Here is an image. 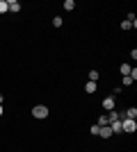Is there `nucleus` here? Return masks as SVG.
I'll return each mask as SVG.
<instances>
[{
	"instance_id": "1",
	"label": "nucleus",
	"mask_w": 137,
	"mask_h": 152,
	"mask_svg": "<svg viewBox=\"0 0 137 152\" xmlns=\"http://www.w3.org/2000/svg\"><path fill=\"white\" fill-rule=\"evenodd\" d=\"M137 129V123L130 118H121V134H133Z\"/></svg>"
},
{
	"instance_id": "2",
	"label": "nucleus",
	"mask_w": 137,
	"mask_h": 152,
	"mask_svg": "<svg viewBox=\"0 0 137 152\" xmlns=\"http://www.w3.org/2000/svg\"><path fill=\"white\" fill-rule=\"evenodd\" d=\"M32 116H34V118H39V121L48 118V107H46V104H37V107L32 109Z\"/></svg>"
},
{
	"instance_id": "3",
	"label": "nucleus",
	"mask_w": 137,
	"mask_h": 152,
	"mask_svg": "<svg viewBox=\"0 0 137 152\" xmlns=\"http://www.w3.org/2000/svg\"><path fill=\"white\" fill-rule=\"evenodd\" d=\"M103 109L114 111V95H110V98H105V100H103Z\"/></svg>"
},
{
	"instance_id": "4",
	"label": "nucleus",
	"mask_w": 137,
	"mask_h": 152,
	"mask_svg": "<svg viewBox=\"0 0 137 152\" xmlns=\"http://www.w3.org/2000/svg\"><path fill=\"white\" fill-rule=\"evenodd\" d=\"M7 9L9 12H21V2L19 0H7Z\"/></svg>"
},
{
	"instance_id": "5",
	"label": "nucleus",
	"mask_w": 137,
	"mask_h": 152,
	"mask_svg": "<svg viewBox=\"0 0 137 152\" xmlns=\"http://www.w3.org/2000/svg\"><path fill=\"white\" fill-rule=\"evenodd\" d=\"M107 125H110L112 134H121V121H110Z\"/></svg>"
},
{
	"instance_id": "6",
	"label": "nucleus",
	"mask_w": 137,
	"mask_h": 152,
	"mask_svg": "<svg viewBox=\"0 0 137 152\" xmlns=\"http://www.w3.org/2000/svg\"><path fill=\"white\" fill-rule=\"evenodd\" d=\"M98 136H101V139H110V136H112V129H110V125L101 127V132H98Z\"/></svg>"
},
{
	"instance_id": "7",
	"label": "nucleus",
	"mask_w": 137,
	"mask_h": 152,
	"mask_svg": "<svg viewBox=\"0 0 137 152\" xmlns=\"http://www.w3.org/2000/svg\"><path fill=\"white\" fill-rule=\"evenodd\" d=\"M96 89H98V82H87L85 84V91H87V93H94Z\"/></svg>"
},
{
	"instance_id": "8",
	"label": "nucleus",
	"mask_w": 137,
	"mask_h": 152,
	"mask_svg": "<svg viewBox=\"0 0 137 152\" xmlns=\"http://www.w3.org/2000/svg\"><path fill=\"white\" fill-rule=\"evenodd\" d=\"M135 116H137V109H135V107H130V109H128V111L124 114V118H130V121H135Z\"/></svg>"
},
{
	"instance_id": "9",
	"label": "nucleus",
	"mask_w": 137,
	"mask_h": 152,
	"mask_svg": "<svg viewBox=\"0 0 137 152\" xmlns=\"http://www.w3.org/2000/svg\"><path fill=\"white\" fill-rule=\"evenodd\" d=\"M119 70H121V75H130V64H121V68H119Z\"/></svg>"
},
{
	"instance_id": "10",
	"label": "nucleus",
	"mask_w": 137,
	"mask_h": 152,
	"mask_svg": "<svg viewBox=\"0 0 137 152\" xmlns=\"http://www.w3.org/2000/svg\"><path fill=\"white\" fill-rule=\"evenodd\" d=\"M64 9L66 12H73V9H76V2H73V0H64Z\"/></svg>"
},
{
	"instance_id": "11",
	"label": "nucleus",
	"mask_w": 137,
	"mask_h": 152,
	"mask_svg": "<svg viewBox=\"0 0 137 152\" xmlns=\"http://www.w3.org/2000/svg\"><path fill=\"white\" fill-rule=\"evenodd\" d=\"M107 123H110V121H107V114H105V116H98V123H96V125L98 127H105Z\"/></svg>"
},
{
	"instance_id": "12",
	"label": "nucleus",
	"mask_w": 137,
	"mask_h": 152,
	"mask_svg": "<svg viewBox=\"0 0 137 152\" xmlns=\"http://www.w3.org/2000/svg\"><path fill=\"white\" fill-rule=\"evenodd\" d=\"M53 25H55V27H62V25H64V20L59 18V16H55V18H53Z\"/></svg>"
},
{
	"instance_id": "13",
	"label": "nucleus",
	"mask_w": 137,
	"mask_h": 152,
	"mask_svg": "<svg viewBox=\"0 0 137 152\" xmlns=\"http://www.w3.org/2000/svg\"><path fill=\"white\" fill-rule=\"evenodd\" d=\"M89 82H98V73L96 70H89Z\"/></svg>"
},
{
	"instance_id": "14",
	"label": "nucleus",
	"mask_w": 137,
	"mask_h": 152,
	"mask_svg": "<svg viewBox=\"0 0 137 152\" xmlns=\"http://www.w3.org/2000/svg\"><path fill=\"white\" fill-rule=\"evenodd\" d=\"M5 12H9L7 9V0H0V14H5Z\"/></svg>"
},
{
	"instance_id": "15",
	"label": "nucleus",
	"mask_w": 137,
	"mask_h": 152,
	"mask_svg": "<svg viewBox=\"0 0 137 152\" xmlns=\"http://www.w3.org/2000/svg\"><path fill=\"white\" fill-rule=\"evenodd\" d=\"M121 27H124V30H133V23H130V20H124V23H121Z\"/></svg>"
},
{
	"instance_id": "16",
	"label": "nucleus",
	"mask_w": 137,
	"mask_h": 152,
	"mask_svg": "<svg viewBox=\"0 0 137 152\" xmlns=\"http://www.w3.org/2000/svg\"><path fill=\"white\" fill-rule=\"evenodd\" d=\"M89 132L94 134V136H98V132H101V127H98V125H91V129H89Z\"/></svg>"
},
{
	"instance_id": "17",
	"label": "nucleus",
	"mask_w": 137,
	"mask_h": 152,
	"mask_svg": "<svg viewBox=\"0 0 137 152\" xmlns=\"http://www.w3.org/2000/svg\"><path fill=\"white\" fill-rule=\"evenodd\" d=\"M121 84H124V86H130V84H133V80H130L128 75H126V77H124V82H121Z\"/></svg>"
},
{
	"instance_id": "18",
	"label": "nucleus",
	"mask_w": 137,
	"mask_h": 152,
	"mask_svg": "<svg viewBox=\"0 0 137 152\" xmlns=\"http://www.w3.org/2000/svg\"><path fill=\"white\" fill-rule=\"evenodd\" d=\"M2 102H5V95H2V93H0V104H2Z\"/></svg>"
},
{
	"instance_id": "19",
	"label": "nucleus",
	"mask_w": 137,
	"mask_h": 152,
	"mask_svg": "<svg viewBox=\"0 0 137 152\" xmlns=\"http://www.w3.org/2000/svg\"><path fill=\"white\" fill-rule=\"evenodd\" d=\"M2 111H5V107H2V104H0V116H2Z\"/></svg>"
}]
</instances>
